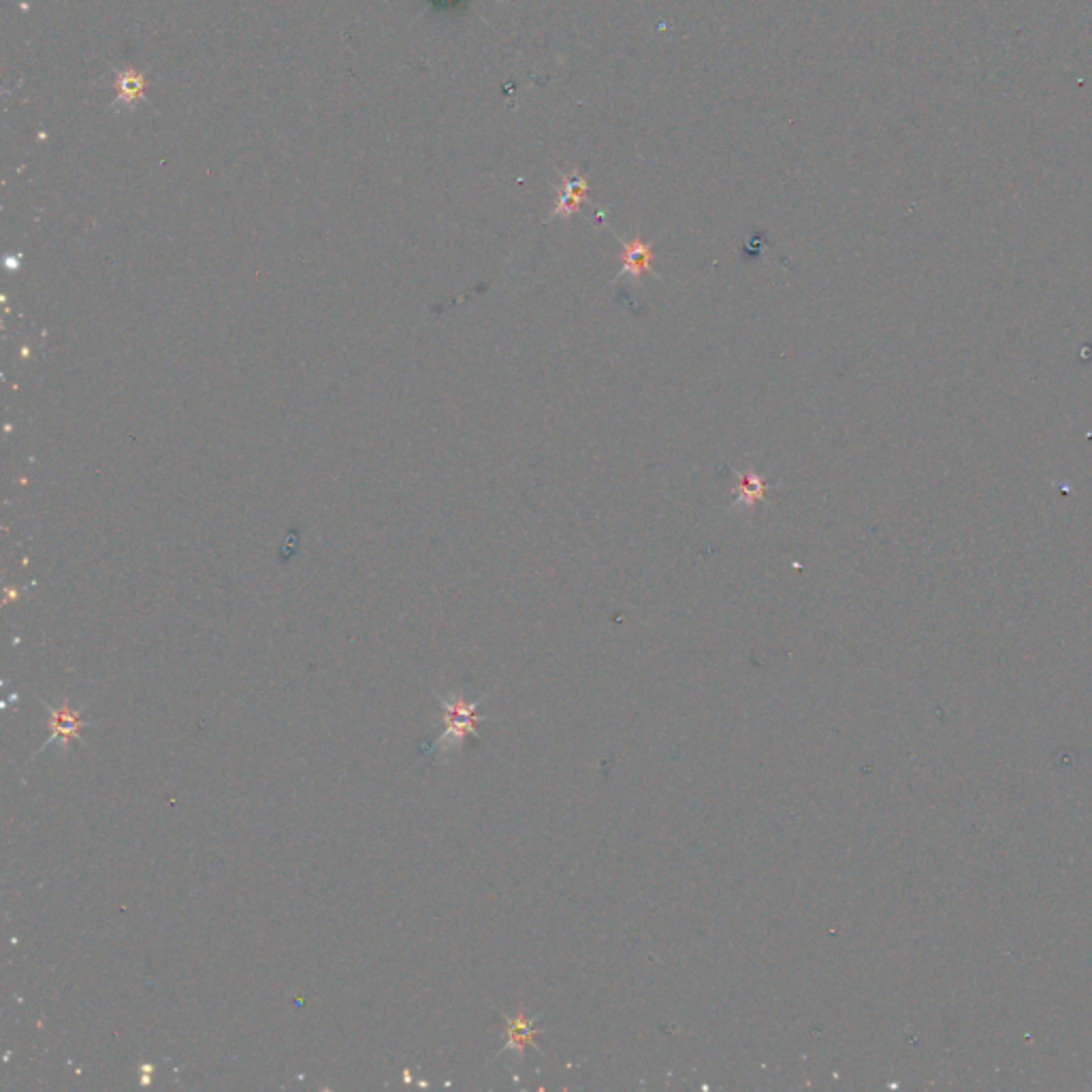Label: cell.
I'll use <instances>...</instances> for the list:
<instances>
[{
	"mask_svg": "<svg viewBox=\"0 0 1092 1092\" xmlns=\"http://www.w3.org/2000/svg\"><path fill=\"white\" fill-rule=\"evenodd\" d=\"M45 710H47V726H49V739L47 743L41 747V752L49 745H60V750L65 754L69 752V747L73 741L79 739V732L83 728H88L90 723L83 719V710L79 708H73L69 702H63L60 706H49L47 702H43Z\"/></svg>",
	"mask_w": 1092,
	"mask_h": 1092,
	"instance_id": "6da1fadb",
	"label": "cell"
},
{
	"mask_svg": "<svg viewBox=\"0 0 1092 1092\" xmlns=\"http://www.w3.org/2000/svg\"><path fill=\"white\" fill-rule=\"evenodd\" d=\"M442 708H444L446 732L440 736L438 745H459L463 743L465 736L476 732V704L465 702L463 696H452L448 701H442Z\"/></svg>",
	"mask_w": 1092,
	"mask_h": 1092,
	"instance_id": "7a4b0ae2",
	"label": "cell"
},
{
	"mask_svg": "<svg viewBox=\"0 0 1092 1092\" xmlns=\"http://www.w3.org/2000/svg\"><path fill=\"white\" fill-rule=\"evenodd\" d=\"M736 485H734V497H732V510L750 512L759 501H764L770 494L772 485L766 481V476L755 472H734Z\"/></svg>",
	"mask_w": 1092,
	"mask_h": 1092,
	"instance_id": "3957f363",
	"label": "cell"
},
{
	"mask_svg": "<svg viewBox=\"0 0 1092 1092\" xmlns=\"http://www.w3.org/2000/svg\"><path fill=\"white\" fill-rule=\"evenodd\" d=\"M621 269L615 280H621L623 276H630L632 280H638L645 274H655L653 272V245L647 243L643 239H634V241H623L621 243ZM657 276V274H655Z\"/></svg>",
	"mask_w": 1092,
	"mask_h": 1092,
	"instance_id": "277c9868",
	"label": "cell"
},
{
	"mask_svg": "<svg viewBox=\"0 0 1092 1092\" xmlns=\"http://www.w3.org/2000/svg\"><path fill=\"white\" fill-rule=\"evenodd\" d=\"M589 190V183L585 178H581L579 174H568L563 176L561 180V192H559V201L555 205L553 214H550V220L555 218H570L572 214H576L581 210V203L585 199V194Z\"/></svg>",
	"mask_w": 1092,
	"mask_h": 1092,
	"instance_id": "5b68a950",
	"label": "cell"
},
{
	"mask_svg": "<svg viewBox=\"0 0 1092 1092\" xmlns=\"http://www.w3.org/2000/svg\"><path fill=\"white\" fill-rule=\"evenodd\" d=\"M116 101L118 103H125V105H134L141 98H145L147 92V79L141 71H122L118 73L116 78Z\"/></svg>",
	"mask_w": 1092,
	"mask_h": 1092,
	"instance_id": "8992f818",
	"label": "cell"
},
{
	"mask_svg": "<svg viewBox=\"0 0 1092 1092\" xmlns=\"http://www.w3.org/2000/svg\"><path fill=\"white\" fill-rule=\"evenodd\" d=\"M530 1024L532 1022H527L523 1015H519L517 1020H510L508 1022V1044H506V1048L523 1050L527 1044H532L534 1028Z\"/></svg>",
	"mask_w": 1092,
	"mask_h": 1092,
	"instance_id": "52a82bcc",
	"label": "cell"
}]
</instances>
